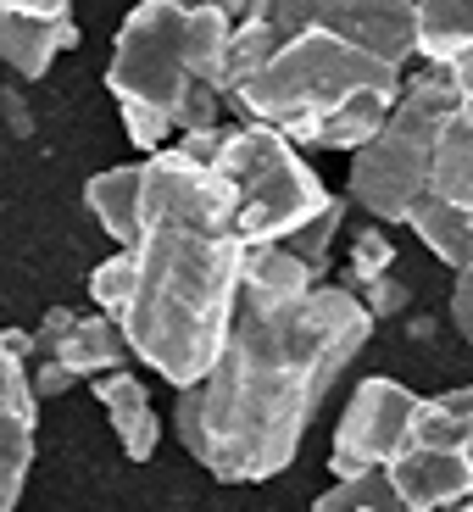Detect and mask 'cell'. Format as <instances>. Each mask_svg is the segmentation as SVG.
<instances>
[{
	"instance_id": "cell-1",
	"label": "cell",
	"mask_w": 473,
	"mask_h": 512,
	"mask_svg": "<svg viewBox=\"0 0 473 512\" xmlns=\"http://www.w3.org/2000/svg\"><path fill=\"white\" fill-rule=\"evenodd\" d=\"M373 323L346 284H318L290 301L240 295L218 362L195 384L206 474L223 485L284 474L334 384L373 340Z\"/></svg>"
},
{
	"instance_id": "cell-2",
	"label": "cell",
	"mask_w": 473,
	"mask_h": 512,
	"mask_svg": "<svg viewBox=\"0 0 473 512\" xmlns=\"http://www.w3.org/2000/svg\"><path fill=\"white\" fill-rule=\"evenodd\" d=\"M145 162V218L134 240V290L117 312L128 351L173 390L212 373L240 312L245 240L234 234V184L167 145Z\"/></svg>"
},
{
	"instance_id": "cell-3",
	"label": "cell",
	"mask_w": 473,
	"mask_h": 512,
	"mask_svg": "<svg viewBox=\"0 0 473 512\" xmlns=\"http://www.w3.org/2000/svg\"><path fill=\"white\" fill-rule=\"evenodd\" d=\"M229 45L234 23L218 12H190L179 0H140L123 17L106 62V90L117 101L123 134L140 156L167 151L173 134V106L184 101L195 78L229 84Z\"/></svg>"
},
{
	"instance_id": "cell-4",
	"label": "cell",
	"mask_w": 473,
	"mask_h": 512,
	"mask_svg": "<svg viewBox=\"0 0 473 512\" xmlns=\"http://www.w3.org/2000/svg\"><path fill=\"white\" fill-rule=\"evenodd\" d=\"M407 78L396 62L362 51L340 34H295L279 51H268V62L251 67L229 90V112L240 123L279 128L284 140L301 151H318V134L340 106L362 101V95H401Z\"/></svg>"
},
{
	"instance_id": "cell-5",
	"label": "cell",
	"mask_w": 473,
	"mask_h": 512,
	"mask_svg": "<svg viewBox=\"0 0 473 512\" xmlns=\"http://www.w3.org/2000/svg\"><path fill=\"white\" fill-rule=\"evenodd\" d=\"M462 106L457 78L423 67L418 78H407L390 123L379 128V140L362 145L351 156V201L368 212L373 223H407L418 212V201H429V167H435V145L446 117Z\"/></svg>"
},
{
	"instance_id": "cell-6",
	"label": "cell",
	"mask_w": 473,
	"mask_h": 512,
	"mask_svg": "<svg viewBox=\"0 0 473 512\" xmlns=\"http://www.w3.org/2000/svg\"><path fill=\"white\" fill-rule=\"evenodd\" d=\"M218 173L234 184V234L245 245H284L334 201V190H323L318 167L279 128L262 123L229 128Z\"/></svg>"
},
{
	"instance_id": "cell-7",
	"label": "cell",
	"mask_w": 473,
	"mask_h": 512,
	"mask_svg": "<svg viewBox=\"0 0 473 512\" xmlns=\"http://www.w3.org/2000/svg\"><path fill=\"white\" fill-rule=\"evenodd\" d=\"M312 28L351 39V45H362V51L384 56L396 67H407L418 56V6L412 0H256V12L234 28L223 95L251 67L268 62V51H279L295 34H312Z\"/></svg>"
},
{
	"instance_id": "cell-8",
	"label": "cell",
	"mask_w": 473,
	"mask_h": 512,
	"mask_svg": "<svg viewBox=\"0 0 473 512\" xmlns=\"http://www.w3.org/2000/svg\"><path fill=\"white\" fill-rule=\"evenodd\" d=\"M418 407H423V396H412L407 384H396V379H362L357 390H351L340 423H334V451H329L334 479L390 468V462L412 446Z\"/></svg>"
},
{
	"instance_id": "cell-9",
	"label": "cell",
	"mask_w": 473,
	"mask_h": 512,
	"mask_svg": "<svg viewBox=\"0 0 473 512\" xmlns=\"http://www.w3.org/2000/svg\"><path fill=\"white\" fill-rule=\"evenodd\" d=\"M39 396L28 390V362L0 340V512H17L34 468Z\"/></svg>"
},
{
	"instance_id": "cell-10",
	"label": "cell",
	"mask_w": 473,
	"mask_h": 512,
	"mask_svg": "<svg viewBox=\"0 0 473 512\" xmlns=\"http://www.w3.org/2000/svg\"><path fill=\"white\" fill-rule=\"evenodd\" d=\"M401 501L412 512H451L473 501V451H446V446H412L390 462Z\"/></svg>"
},
{
	"instance_id": "cell-11",
	"label": "cell",
	"mask_w": 473,
	"mask_h": 512,
	"mask_svg": "<svg viewBox=\"0 0 473 512\" xmlns=\"http://www.w3.org/2000/svg\"><path fill=\"white\" fill-rule=\"evenodd\" d=\"M95 401H101L106 423H112L117 446H123L128 462H151L156 446H162V418H156L151 407V390H145L140 373H106V379H95Z\"/></svg>"
},
{
	"instance_id": "cell-12",
	"label": "cell",
	"mask_w": 473,
	"mask_h": 512,
	"mask_svg": "<svg viewBox=\"0 0 473 512\" xmlns=\"http://www.w3.org/2000/svg\"><path fill=\"white\" fill-rule=\"evenodd\" d=\"M73 17H23V12H0V62L17 78H45L62 51L78 45Z\"/></svg>"
},
{
	"instance_id": "cell-13",
	"label": "cell",
	"mask_w": 473,
	"mask_h": 512,
	"mask_svg": "<svg viewBox=\"0 0 473 512\" xmlns=\"http://www.w3.org/2000/svg\"><path fill=\"white\" fill-rule=\"evenodd\" d=\"M84 206H90L95 223L117 240V251H134V240H140V218H145V162L95 173V179L84 184Z\"/></svg>"
},
{
	"instance_id": "cell-14",
	"label": "cell",
	"mask_w": 473,
	"mask_h": 512,
	"mask_svg": "<svg viewBox=\"0 0 473 512\" xmlns=\"http://www.w3.org/2000/svg\"><path fill=\"white\" fill-rule=\"evenodd\" d=\"M123 357H134L128 351V334L117 329V318H106V312H84V318L67 329V340L56 346V362L62 368H73L78 379H106V373L123 368Z\"/></svg>"
},
{
	"instance_id": "cell-15",
	"label": "cell",
	"mask_w": 473,
	"mask_h": 512,
	"mask_svg": "<svg viewBox=\"0 0 473 512\" xmlns=\"http://www.w3.org/2000/svg\"><path fill=\"white\" fill-rule=\"evenodd\" d=\"M418 6V56L451 73L473 51V0H412Z\"/></svg>"
},
{
	"instance_id": "cell-16",
	"label": "cell",
	"mask_w": 473,
	"mask_h": 512,
	"mask_svg": "<svg viewBox=\"0 0 473 512\" xmlns=\"http://www.w3.org/2000/svg\"><path fill=\"white\" fill-rule=\"evenodd\" d=\"M429 190L440 195L446 206L468 212L473 218V112L457 106L440 128V145H435V167H429Z\"/></svg>"
},
{
	"instance_id": "cell-17",
	"label": "cell",
	"mask_w": 473,
	"mask_h": 512,
	"mask_svg": "<svg viewBox=\"0 0 473 512\" xmlns=\"http://www.w3.org/2000/svg\"><path fill=\"white\" fill-rule=\"evenodd\" d=\"M318 273L290 251V245H245V268H240V295H273V301H290V295L318 290Z\"/></svg>"
},
{
	"instance_id": "cell-18",
	"label": "cell",
	"mask_w": 473,
	"mask_h": 512,
	"mask_svg": "<svg viewBox=\"0 0 473 512\" xmlns=\"http://www.w3.org/2000/svg\"><path fill=\"white\" fill-rule=\"evenodd\" d=\"M407 229L418 234L423 251H435V262H446L451 273H462L473 262V218L457 212V206H446L440 195L418 201V212L407 218Z\"/></svg>"
},
{
	"instance_id": "cell-19",
	"label": "cell",
	"mask_w": 473,
	"mask_h": 512,
	"mask_svg": "<svg viewBox=\"0 0 473 512\" xmlns=\"http://www.w3.org/2000/svg\"><path fill=\"white\" fill-rule=\"evenodd\" d=\"M412 446L473 451V384L446 390V396H423L418 423H412ZM412 446H407V451H412Z\"/></svg>"
},
{
	"instance_id": "cell-20",
	"label": "cell",
	"mask_w": 473,
	"mask_h": 512,
	"mask_svg": "<svg viewBox=\"0 0 473 512\" xmlns=\"http://www.w3.org/2000/svg\"><path fill=\"white\" fill-rule=\"evenodd\" d=\"M312 512H412V507L401 501L390 468H373V474L334 479V485L312 501Z\"/></svg>"
},
{
	"instance_id": "cell-21",
	"label": "cell",
	"mask_w": 473,
	"mask_h": 512,
	"mask_svg": "<svg viewBox=\"0 0 473 512\" xmlns=\"http://www.w3.org/2000/svg\"><path fill=\"white\" fill-rule=\"evenodd\" d=\"M390 273H396V240L384 234V223H368V229L351 234V268L340 284H346L351 295H362L368 284L390 279Z\"/></svg>"
},
{
	"instance_id": "cell-22",
	"label": "cell",
	"mask_w": 473,
	"mask_h": 512,
	"mask_svg": "<svg viewBox=\"0 0 473 512\" xmlns=\"http://www.w3.org/2000/svg\"><path fill=\"white\" fill-rule=\"evenodd\" d=\"M340 229H346V195H334L318 218H312L301 234H290L284 245H290V251L323 279V273H329V251H334V240H340Z\"/></svg>"
},
{
	"instance_id": "cell-23",
	"label": "cell",
	"mask_w": 473,
	"mask_h": 512,
	"mask_svg": "<svg viewBox=\"0 0 473 512\" xmlns=\"http://www.w3.org/2000/svg\"><path fill=\"white\" fill-rule=\"evenodd\" d=\"M223 112H229V95H223L218 84L195 78L190 90H184V101L173 106V134H206V128H223Z\"/></svg>"
},
{
	"instance_id": "cell-24",
	"label": "cell",
	"mask_w": 473,
	"mask_h": 512,
	"mask_svg": "<svg viewBox=\"0 0 473 512\" xmlns=\"http://www.w3.org/2000/svg\"><path fill=\"white\" fill-rule=\"evenodd\" d=\"M128 290H134V256H128V251H112L101 268L90 273V301L106 312V318H117V312L128 307Z\"/></svg>"
},
{
	"instance_id": "cell-25",
	"label": "cell",
	"mask_w": 473,
	"mask_h": 512,
	"mask_svg": "<svg viewBox=\"0 0 473 512\" xmlns=\"http://www.w3.org/2000/svg\"><path fill=\"white\" fill-rule=\"evenodd\" d=\"M78 384V373L73 368H62L56 357H45V362H28V390H34L39 401H56V396H67Z\"/></svg>"
},
{
	"instance_id": "cell-26",
	"label": "cell",
	"mask_w": 473,
	"mask_h": 512,
	"mask_svg": "<svg viewBox=\"0 0 473 512\" xmlns=\"http://www.w3.org/2000/svg\"><path fill=\"white\" fill-rule=\"evenodd\" d=\"M229 128L234 123H223V128H206V134H179V151L190 156V162H201V167H218V156H223V145H229Z\"/></svg>"
},
{
	"instance_id": "cell-27",
	"label": "cell",
	"mask_w": 473,
	"mask_h": 512,
	"mask_svg": "<svg viewBox=\"0 0 473 512\" xmlns=\"http://www.w3.org/2000/svg\"><path fill=\"white\" fill-rule=\"evenodd\" d=\"M407 301H412L407 279H379V284H368V290H362V307H368L373 318H390V312H401Z\"/></svg>"
},
{
	"instance_id": "cell-28",
	"label": "cell",
	"mask_w": 473,
	"mask_h": 512,
	"mask_svg": "<svg viewBox=\"0 0 473 512\" xmlns=\"http://www.w3.org/2000/svg\"><path fill=\"white\" fill-rule=\"evenodd\" d=\"M451 323H457V334L473 346V262L457 273V284H451Z\"/></svg>"
},
{
	"instance_id": "cell-29",
	"label": "cell",
	"mask_w": 473,
	"mask_h": 512,
	"mask_svg": "<svg viewBox=\"0 0 473 512\" xmlns=\"http://www.w3.org/2000/svg\"><path fill=\"white\" fill-rule=\"evenodd\" d=\"M179 6H190V12H218V17H229L234 28L256 12V0H179Z\"/></svg>"
},
{
	"instance_id": "cell-30",
	"label": "cell",
	"mask_w": 473,
	"mask_h": 512,
	"mask_svg": "<svg viewBox=\"0 0 473 512\" xmlns=\"http://www.w3.org/2000/svg\"><path fill=\"white\" fill-rule=\"evenodd\" d=\"M0 12H23V17H73V0H0Z\"/></svg>"
},
{
	"instance_id": "cell-31",
	"label": "cell",
	"mask_w": 473,
	"mask_h": 512,
	"mask_svg": "<svg viewBox=\"0 0 473 512\" xmlns=\"http://www.w3.org/2000/svg\"><path fill=\"white\" fill-rule=\"evenodd\" d=\"M451 78H457V95H462V106H468V112H473V51L462 56L457 67H451Z\"/></svg>"
},
{
	"instance_id": "cell-32",
	"label": "cell",
	"mask_w": 473,
	"mask_h": 512,
	"mask_svg": "<svg viewBox=\"0 0 473 512\" xmlns=\"http://www.w3.org/2000/svg\"><path fill=\"white\" fill-rule=\"evenodd\" d=\"M451 512H473V501H468V507H451Z\"/></svg>"
}]
</instances>
